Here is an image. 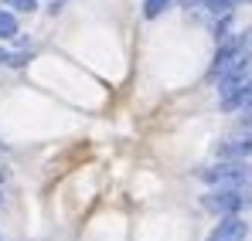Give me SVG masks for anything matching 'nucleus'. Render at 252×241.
Listing matches in <instances>:
<instances>
[{
	"label": "nucleus",
	"instance_id": "nucleus-10",
	"mask_svg": "<svg viewBox=\"0 0 252 241\" xmlns=\"http://www.w3.org/2000/svg\"><path fill=\"white\" fill-rule=\"evenodd\" d=\"M235 133H252V106L246 109V116L235 122Z\"/></svg>",
	"mask_w": 252,
	"mask_h": 241
},
{
	"label": "nucleus",
	"instance_id": "nucleus-4",
	"mask_svg": "<svg viewBox=\"0 0 252 241\" xmlns=\"http://www.w3.org/2000/svg\"><path fill=\"white\" fill-rule=\"evenodd\" d=\"M249 75H252V51H246V54H242V58L228 68V72H221V75H218V95L235 92V88L249 79Z\"/></svg>",
	"mask_w": 252,
	"mask_h": 241
},
{
	"label": "nucleus",
	"instance_id": "nucleus-3",
	"mask_svg": "<svg viewBox=\"0 0 252 241\" xmlns=\"http://www.w3.org/2000/svg\"><path fill=\"white\" fill-rule=\"evenodd\" d=\"M201 204L208 207V211H215V214H242L246 207L252 204L249 190L246 187H215V190H208L205 197H201Z\"/></svg>",
	"mask_w": 252,
	"mask_h": 241
},
{
	"label": "nucleus",
	"instance_id": "nucleus-11",
	"mask_svg": "<svg viewBox=\"0 0 252 241\" xmlns=\"http://www.w3.org/2000/svg\"><path fill=\"white\" fill-rule=\"evenodd\" d=\"M7 7H14V10H34V3L38 0H3Z\"/></svg>",
	"mask_w": 252,
	"mask_h": 241
},
{
	"label": "nucleus",
	"instance_id": "nucleus-6",
	"mask_svg": "<svg viewBox=\"0 0 252 241\" xmlns=\"http://www.w3.org/2000/svg\"><path fill=\"white\" fill-rule=\"evenodd\" d=\"M252 157V133H239L235 139L218 146V160H249Z\"/></svg>",
	"mask_w": 252,
	"mask_h": 241
},
{
	"label": "nucleus",
	"instance_id": "nucleus-7",
	"mask_svg": "<svg viewBox=\"0 0 252 241\" xmlns=\"http://www.w3.org/2000/svg\"><path fill=\"white\" fill-rule=\"evenodd\" d=\"M252 106V75L235 92H228V95H221V109L225 112H235V109H249Z\"/></svg>",
	"mask_w": 252,
	"mask_h": 241
},
{
	"label": "nucleus",
	"instance_id": "nucleus-9",
	"mask_svg": "<svg viewBox=\"0 0 252 241\" xmlns=\"http://www.w3.org/2000/svg\"><path fill=\"white\" fill-rule=\"evenodd\" d=\"M170 0H143V17L147 21H154V17H160L164 10H167Z\"/></svg>",
	"mask_w": 252,
	"mask_h": 241
},
{
	"label": "nucleus",
	"instance_id": "nucleus-8",
	"mask_svg": "<svg viewBox=\"0 0 252 241\" xmlns=\"http://www.w3.org/2000/svg\"><path fill=\"white\" fill-rule=\"evenodd\" d=\"M14 34H17V17L7 14V10H0V41L14 38Z\"/></svg>",
	"mask_w": 252,
	"mask_h": 241
},
{
	"label": "nucleus",
	"instance_id": "nucleus-5",
	"mask_svg": "<svg viewBox=\"0 0 252 241\" xmlns=\"http://www.w3.org/2000/svg\"><path fill=\"white\" fill-rule=\"evenodd\" d=\"M246 235H249V224L239 214H225L218 221V228L208 235V241H246Z\"/></svg>",
	"mask_w": 252,
	"mask_h": 241
},
{
	"label": "nucleus",
	"instance_id": "nucleus-13",
	"mask_svg": "<svg viewBox=\"0 0 252 241\" xmlns=\"http://www.w3.org/2000/svg\"><path fill=\"white\" fill-rule=\"evenodd\" d=\"M0 61H7V51H3V48H0Z\"/></svg>",
	"mask_w": 252,
	"mask_h": 241
},
{
	"label": "nucleus",
	"instance_id": "nucleus-2",
	"mask_svg": "<svg viewBox=\"0 0 252 241\" xmlns=\"http://www.w3.org/2000/svg\"><path fill=\"white\" fill-rule=\"evenodd\" d=\"M246 51H252V27H249V31H242V34H228L225 41H218V51H215V61H211L208 75H211V79H218V75L228 72Z\"/></svg>",
	"mask_w": 252,
	"mask_h": 241
},
{
	"label": "nucleus",
	"instance_id": "nucleus-12",
	"mask_svg": "<svg viewBox=\"0 0 252 241\" xmlns=\"http://www.w3.org/2000/svg\"><path fill=\"white\" fill-rule=\"evenodd\" d=\"M181 3H184V7H194V3H198V0H181Z\"/></svg>",
	"mask_w": 252,
	"mask_h": 241
},
{
	"label": "nucleus",
	"instance_id": "nucleus-1",
	"mask_svg": "<svg viewBox=\"0 0 252 241\" xmlns=\"http://www.w3.org/2000/svg\"><path fill=\"white\" fill-rule=\"evenodd\" d=\"M198 177L211 187H252V163L246 160H218L211 166H201Z\"/></svg>",
	"mask_w": 252,
	"mask_h": 241
}]
</instances>
